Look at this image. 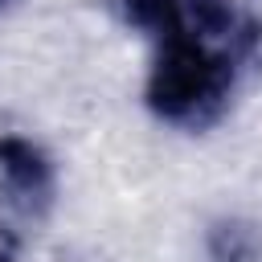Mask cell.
Returning a JSON list of instances; mask_svg holds the SVG:
<instances>
[{
    "label": "cell",
    "instance_id": "obj_3",
    "mask_svg": "<svg viewBox=\"0 0 262 262\" xmlns=\"http://www.w3.org/2000/svg\"><path fill=\"white\" fill-rule=\"evenodd\" d=\"M0 4H4V0H0Z\"/></svg>",
    "mask_w": 262,
    "mask_h": 262
},
{
    "label": "cell",
    "instance_id": "obj_1",
    "mask_svg": "<svg viewBox=\"0 0 262 262\" xmlns=\"http://www.w3.org/2000/svg\"><path fill=\"white\" fill-rule=\"evenodd\" d=\"M123 8L156 41L147 102L168 123H209L233 90L229 0H123Z\"/></svg>",
    "mask_w": 262,
    "mask_h": 262
},
{
    "label": "cell",
    "instance_id": "obj_2",
    "mask_svg": "<svg viewBox=\"0 0 262 262\" xmlns=\"http://www.w3.org/2000/svg\"><path fill=\"white\" fill-rule=\"evenodd\" d=\"M0 262H8V258H4V254H0Z\"/></svg>",
    "mask_w": 262,
    "mask_h": 262
}]
</instances>
